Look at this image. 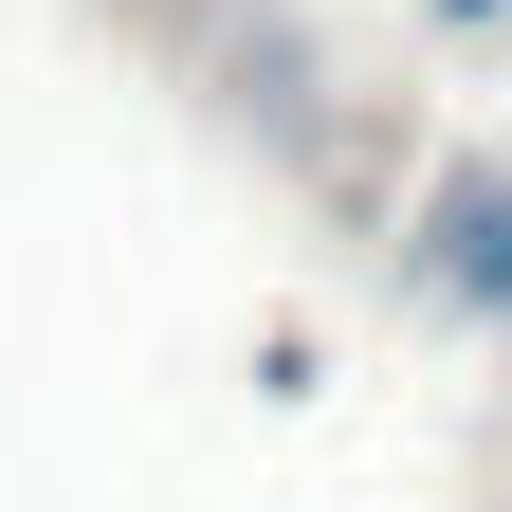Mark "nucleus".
<instances>
[{"label":"nucleus","mask_w":512,"mask_h":512,"mask_svg":"<svg viewBox=\"0 0 512 512\" xmlns=\"http://www.w3.org/2000/svg\"><path fill=\"white\" fill-rule=\"evenodd\" d=\"M421 275H439V293H476V311H512V183H458V202H439Z\"/></svg>","instance_id":"nucleus-1"}]
</instances>
